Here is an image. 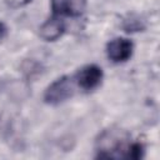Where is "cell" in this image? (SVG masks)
Masks as SVG:
<instances>
[{"label":"cell","instance_id":"1","mask_svg":"<svg viewBox=\"0 0 160 160\" xmlns=\"http://www.w3.org/2000/svg\"><path fill=\"white\" fill-rule=\"evenodd\" d=\"M72 95H74V84L71 78L61 76L46 88L44 92V100L46 104L59 105L66 101L68 99H70Z\"/></svg>","mask_w":160,"mask_h":160},{"label":"cell","instance_id":"2","mask_svg":"<svg viewBox=\"0 0 160 160\" xmlns=\"http://www.w3.org/2000/svg\"><path fill=\"white\" fill-rule=\"evenodd\" d=\"M75 80L79 88L82 90H94L96 89L102 80V70L98 65H86L82 66L75 75Z\"/></svg>","mask_w":160,"mask_h":160},{"label":"cell","instance_id":"3","mask_svg":"<svg viewBox=\"0 0 160 160\" xmlns=\"http://www.w3.org/2000/svg\"><path fill=\"white\" fill-rule=\"evenodd\" d=\"M134 45L129 39L115 38L106 45L108 58L114 62H124L130 59L132 54Z\"/></svg>","mask_w":160,"mask_h":160},{"label":"cell","instance_id":"4","mask_svg":"<svg viewBox=\"0 0 160 160\" xmlns=\"http://www.w3.org/2000/svg\"><path fill=\"white\" fill-rule=\"evenodd\" d=\"M86 0H51V10L54 15L79 16L84 12Z\"/></svg>","mask_w":160,"mask_h":160},{"label":"cell","instance_id":"5","mask_svg":"<svg viewBox=\"0 0 160 160\" xmlns=\"http://www.w3.org/2000/svg\"><path fill=\"white\" fill-rule=\"evenodd\" d=\"M65 31V24L64 21L55 15L54 18L46 20L41 26H40V38L46 40V41H55L58 40Z\"/></svg>","mask_w":160,"mask_h":160},{"label":"cell","instance_id":"6","mask_svg":"<svg viewBox=\"0 0 160 160\" xmlns=\"http://www.w3.org/2000/svg\"><path fill=\"white\" fill-rule=\"evenodd\" d=\"M142 24H141V20L139 19H129V20H125L124 22V29L126 31H139L140 29H142Z\"/></svg>","mask_w":160,"mask_h":160},{"label":"cell","instance_id":"7","mask_svg":"<svg viewBox=\"0 0 160 160\" xmlns=\"http://www.w3.org/2000/svg\"><path fill=\"white\" fill-rule=\"evenodd\" d=\"M6 34H8V28H6V25L0 21V41L6 36Z\"/></svg>","mask_w":160,"mask_h":160}]
</instances>
